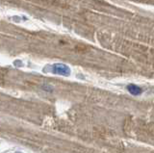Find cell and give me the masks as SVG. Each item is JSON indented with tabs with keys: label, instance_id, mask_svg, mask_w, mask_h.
I'll return each mask as SVG.
<instances>
[{
	"label": "cell",
	"instance_id": "cell-1",
	"mask_svg": "<svg viewBox=\"0 0 154 153\" xmlns=\"http://www.w3.org/2000/svg\"><path fill=\"white\" fill-rule=\"evenodd\" d=\"M45 72H50L53 74L61 75V76H69L71 73L70 68L69 66H66L65 64H53V65H48L45 66L43 69Z\"/></svg>",
	"mask_w": 154,
	"mask_h": 153
},
{
	"label": "cell",
	"instance_id": "cell-2",
	"mask_svg": "<svg viewBox=\"0 0 154 153\" xmlns=\"http://www.w3.org/2000/svg\"><path fill=\"white\" fill-rule=\"evenodd\" d=\"M127 90L131 93L132 95H140L143 93V89L139 86L135 84H129L127 85Z\"/></svg>",
	"mask_w": 154,
	"mask_h": 153
},
{
	"label": "cell",
	"instance_id": "cell-3",
	"mask_svg": "<svg viewBox=\"0 0 154 153\" xmlns=\"http://www.w3.org/2000/svg\"><path fill=\"white\" fill-rule=\"evenodd\" d=\"M16 153H22V152H19V151H17V152H16Z\"/></svg>",
	"mask_w": 154,
	"mask_h": 153
}]
</instances>
